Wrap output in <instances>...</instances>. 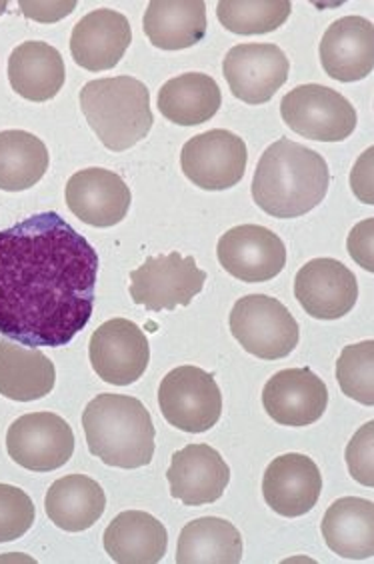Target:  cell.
I'll return each instance as SVG.
<instances>
[{"mask_svg":"<svg viewBox=\"0 0 374 564\" xmlns=\"http://www.w3.org/2000/svg\"><path fill=\"white\" fill-rule=\"evenodd\" d=\"M97 274V250L56 213L0 230V335L65 347L92 316Z\"/></svg>","mask_w":374,"mask_h":564,"instance_id":"obj_1","label":"cell"},{"mask_svg":"<svg viewBox=\"0 0 374 564\" xmlns=\"http://www.w3.org/2000/svg\"><path fill=\"white\" fill-rule=\"evenodd\" d=\"M329 183V164L319 152L280 139L256 164L253 198L273 218L302 217L324 200Z\"/></svg>","mask_w":374,"mask_h":564,"instance_id":"obj_2","label":"cell"},{"mask_svg":"<svg viewBox=\"0 0 374 564\" xmlns=\"http://www.w3.org/2000/svg\"><path fill=\"white\" fill-rule=\"evenodd\" d=\"M82 426L90 455L117 468H141L154 456L153 419L143 402L127 394H99L88 402Z\"/></svg>","mask_w":374,"mask_h":564,"instance_id":"obj_3","label":"cell"},{"mask_svg":"<svg viewBox=\"0 0 374 564\" xmlns=\"http://www.w3.org/2000/svg\"><path fill=\"white\" fill-rule=\"evenodd\" d=\"M78 100L88 127L109 151H129L153 129L151 93L139 78L112 76L90 80Z\"/></svg>","mask_w":374,"mask_h":564,"instance_id":"obj_4","label":"cell"},{"mask_svg":"<svg viewBox=\"0 0 374 564\" xmlns=\"http://www.w3.org/2000/svg\"><path fill=\"white\" fill-rule=\"evenodd\" d=\"M232 337L246 352L263 360L288 357L298 345L300 328L285 304L266 294H249L232 306Z\"/></svg>","mask_w":374,"mask_h":564,"instance_id":"obj_5","label":"cell"},{"mask_svg":"<svg viewBox=\"0 0 374 564\" xmlns=\"http://www.w3.org/2000/svg\"><path fill=\"white\" fill-rule=\"evenodd\" d=\"M158 406L166 423L178 431L207 433L220 421L222 394L217 380L207 370L178 367L161 382Z\"/></svg>","mask_w":374,"mask_h":564,"instance_id":"obj_6","label":"cell"},{"mask_svg":"<svg viewBox=\"0 0 374 564\" xmlns=\"http://www.w3.org/2000/svg\"><path fill=\"white\" fill-rule=\"evenodd\" d=\"M207 282V272L200 271L195 257L168 252L148 257L131 272V296L151 313L175 311L188 306Z\"/></svg>","mask_w":374,"mask_h":564,"instance_id":"obj_7","label":"cell"},{"mask_svg":"<svg viewBox=\"0 0 374 564\" xmlns=\"http://www.w3.org/2000/svg\"><path fill=\"white\" fill-rule=\"evenodd\" d=\"M290 131L319 142H341L356 129V110L341 93L322 85L293 88L280 102Z\"/></svg>","mask_w":374,"mask_h":564,"instance_id":"obj_8","label":"cell"},{"mask_svg":"<svg viewBox=\"0 0 374 564\" xmlns=\"http://www.w3.org/2000/svg\"><path fill=\"white\" fill-rule=\"evenodd\" d=\"M7 451L16 465L33 473L65 467L75 453V433L55 413L22 414L9 426Z\"/></svg>","mask_w":374,"mask_h":564,"instance_id":"obj_9","label":"cell"},{"mask_svg":"<svg viewBox=\"0 0 374 564\" xmlns=\"http://www.w3.org/2000/svg\"><path fill=\"white\" fill-rule=\"evenodd\" d=\"M246 163V142L239 134L222 129L193 137L180 152L183 173L202 191H227L239 185Z\"/></svg>","mask_w":374,"mask_h":564,"instance_id":"obj_10","label":"cell"},{"mask_svg":"<svg viewBox=\"0 0 374 564\" xmlns=\"http://www.w3.org/2000/svg\"><path fill=\"white\" fill-rule=\"evenodd\" d=\"M88 357L99 379L114 387H129L148 369L151 347L141 326L127 318H112L90 337Z\"/></svg>","mask_w":374,"mask_h":564,"instance_id":"obj_11","label":"cell"},{"mask_svg":"<svg viewBox=\"0 0 374 564\" xmlns=\"http://www.w3.org/2000/svg\"><path fill=\"white\" fill-rule=\"evenodd\" d=\"M290 63L276 44H237L224 56L222 73L234 97L264 105L285 85Z\"/></svg>","mask_w":374,"mask_h":564,"instance_id":"obj_12","label":"cell"},{"mask_svg":"<svg viewBox=\"0 0 374 564\" xmlns=\"http://www.w3.org/2000/svg\"><path fill=\"white\" fill-rule=\"evenodd\" d=\"M217 254L224 271L249 284L275 279L286 264L285 242L261 225H241L224 232Z\"/></svg>","mask_w":374,"mask_h":564,"instance_id":"obj_13","label":"cell"},{"mask_svg":"<svg viewBox=\"0 0 374 564\" xmlns=\"http://www.w3.org/2000/svg\"><path fill=\"white\" fill-rule=\"evenodd\" d=\"M131 203V188L107 169L78 171L66 183V207L90 227L119 225L129 215Z\"/></svg>","mask_w":374,"mask_h":564,"instance_id":"obj_14","label":"cell"},{"mask_svg":"<svg viewBox=\"0 0 374 564\" xmlns=\"http://www.w3.org/2000/svg\"><path fill=\"white\" fill-rule=\"evenodd\" d=\"M263 406L275 423L300 429L324 414L329 389L310 369L280 370L264 384Z\"/></svg>","mask_w":374,"mask_h":564,"instance_id":"obj_15","label":"cell"},{"mask_svg":"<svg viewBox=\"0 0 374 564\" xmlns=\"http://www.w3.org/2000/svg\"><path fill=\"white\" fill-rule=\"evenodd\" d=\"M295 296L308 316L337 321L349 315L356 304L359 284L337 259H315L297 272Z\"/></svg>","mask_w":374,"mask_h":564,"instance_id":"obj_16","label":"cell"},{"mask_svg":"<svg viewBox=\"0 0 374 564\" xmlns=\"http://www.w3.org/2000/svg\"><path fill=\"white\" fill-rule=\"evenodd\" d=\"M170 495L187 507L210 505L224 495L231 480V468L217 448L188 445L176 451L166 470Z\"/></svg>","mask_w":374,"mask_h":564,"instance_id":"obj_17","label":"cell"},{"mask_svg":"<svg viewBox=\"0 0 374 564\" xmlns=\"http://www.w3.org/2000/svg\"><path fill=\"white\" fill-rule=\"evenodd\" d=\"M320 492L322 477L310 456L298 453L278 456L264 473V500L276 514L286 519H297L315 509Z\"/></svg>","mask_w":374,"mask_h":564,"instance_id":"obj_18","label":"cell"},{"mask_svg":"<svg viewBox=\"0 0 374 564\" xmlns=\"http://www.w3.org/2000/svg\"><path fill=\"white\" fill-rule=\"evenodd\" d=\"M132 43L129 19L110 9L88 12L70 34V55L90 73L110 70L121 63Z\"/></svg>","mask_w":374,"mask_h":564,"instance_id":"obj_19","label":"cell"},{"mask_svg":"<svg viewBox=\"0 0 374 564\" xmlns=\"http://www.w3.org/2000/svg\"><path fill=\"white\" fill-rule=\"evenodd\" d=\"M319 55L330 78L341 83L363 80L374 68L373 22L363 17L332 22L320 41Z\"/></svg>","mask_w":374,"mask_h":564,"instance_id":"obj_20","label":"cell"},{"mask_svg":"<svg viewBox=\"0 0 374 564\" xmlns=\"http://www.w3.org/2000/svg\"><path fill=\"white\" fill-rule=\"evenodd\" d=\"M102 541L114 563L156 564L165 558L168 532L153 514L127 510L110 522Z\"/></svg>","mask_w":374,"mask_h":564,"instance_id":"obj_21","label":"cell"},{"mask_svg":"<svg viewBox=\"0 0 374 564\" xmlns=\"http://www.w3.org/2000/svg\"><path fill=\"white\" fill-rule=\"evenodd\" d=\"M148 41L163 51H183L207 34V4L202 0H153L143 21Z\"/></svg>","mask_w":374,"mask_h":564,"instance_id":"obj_22","label":"cell"},{"mask_svg":"<svg viewBox=\"0 0 374 564\" xmlns=\"http://www.w3.org/2000/svg\"><path fill=\"white\" fill-rule=\"evenodd\" d=\"M12 90L26 100L46 102L65 87L66 68L55 46L41 41H26L16 46L9 58Z\"/></svg>","mask_w":374,"mask_h":564,"instance_id":"obj_23","label":"cell"},{"mask_svg":"<svg viewBox=\"0 0 374 564\" xmlns=\"http://www.w3.org/2000/svg\"><path fill=\"white\" fill-rule=\"evenodd\" d=\"M53 360L38 348L0 338V394L16 402L41 401L55 389Z\"/></svg>","mask_w":374,"mask_h":564,"instance_id":"obj_24","label":"cell"},{"mask_svg":"<svg viewBox=\"0 0 374 564\" xmlns=\"http://www.w3.org/2000/svg\"><path fill=\"white\" fill-rule=\"evenodd\" d=\"M322 536L332 553L349 561H366L374 554V502L344 497L330 505L322 519Z\"/></svg>","mask_w":374,"mask_h":564,"instance_id":"obj_25","label":"cell"},{"mask_svg":"<svg viewBox=\"0 0 374 564\" xmlns=\"http://www.w3.org/2000/svg\"><path fill=\"white\" fill-rule=\"evenodd\" d=\"M107 509V495L97 480L85 475L58 478L44 499V510L58 529L66 532L88 531Z\"/></svg>","mask_w":374,"mask_h":564,"instance_id":"obj_26","label":"cell"},{"mask_svg":"<svg viewBox=\"0 0 374 564\" xmlns=\"http://www.w3.org/2000/svg\"><path fill=\"white\" fill-rule=\"evenodd\" d=\"M222 105L219 85L205 73H187L166 80L158 90V110L180 127L209 122Z\"/></svg>","mask_w":374,"mask_h":564,"instance_id":"obj_27","label":"cell"},{"mask_svg":"<svg viewBox=\"0 0 374 564\" xmlns=\"http://www.w3.org/2000/svg\"><path fill=\"white\" fill-rule=\"evenodd\" d=\"M178 564H239L242 561V536L232 522L205 517L188 522L178 536Z\"/></svg>","mask_w":374,"mask_h":564,"instance_id":"obj_28","label":"cell"},{"mask_svg":"<svg viewBox=\"0 0 374 564\" xmlns=\"http://www.w3.org/2000/svg\"><path fill=\"white\" fill-rule=\"evenodd\" d=\"M48 149L33 132H0V191L21 193L43 181L48 171Z\"/></svg>","mask_w":374,"mask_h":564,"instance_id":"obj_29","label":"cell"},{"mask_svg":"<svg viewBox=\"0 0 374 564\" xmlns=\"http://www.w3.org/2000/svg\"><path fill=\"white\" fill-rule=\"evenodd\" d=\"M293 12L288 0H222L220 24L234 34H266L280 29Z\"/></svg>","mask_w":374,"mask_h":564,"instance_id":"obj_30","label":"cell"},{"mask_svg":"<svg viewBox=\"0 0 374 564\" xmlns=\"http://www.w3.org/2000/svg\"><path fill=\"white\" fill-rule=\"evenodd\" d=\"M337 380L341 391L366 406L374 404V340L342 348L337 362Z\"/></svg>","mask_w":374,"mask_h":564,"instance_id":"obj_31","label":"cell"},{"mask_svg":"<svg viewBox=\"0 0 374 564\" xmlns=\"http://www.w3.org/2000/svg\"><path fill=\"white\" fill-rule=\"evenodd\" d=\"M36 510L24 490L0 482V543L24 536L33 527Z\"/></svg>","mask_w":374,"mask_h":564,"instance_id":"obj_32","label":"cell"},{"mask_svg":"<svg viewBox=\"0 0 374 564\" xmlns=\"http://www.w3.org/2000/svg\"><path fill=\"white\" fill-rule=\"evenodd\" d=\"M374 423L361 426V431L354 434L351 443L346 446V465L349 473L356 482H361L364 487H374Z\"/></svg>","mask_w":374,"mask_h":564,"instance_id":"obj_33","label":"cell"},{"mask_svg":"<svg viewBox=\"0 0 374 564\" xmlns=\"http://www.w3.org/2000/svg\"><path fill=\"white\" fill-rule=\"evenodd\" d=\"M373 218L364 220L361 225L352 228L349 237V252L352 259L359 262L369 272L374 271L373 267Z\"/></svg>","mask_w":374,"mask_h":564,"instance_id":"obj_34","label":"cell"},{"mask_svg":"<svg viewBox=\"0 0 374 564\" xmlns=\"http://www.w3.org/2000/svg\"><path fill=\"white\" fill-rule=\"evenodd\" d=\"M77 9V2H26L22 0L21 11L26 19L38 22H56Z\"/></svg>","mask_w":374,"mask_h":564,"instance_id":"obj_35","label":"cell"},{"mask_svg":"<svg viewBox=\"0 0 374 564\" xmlns=\"http://www.w3.org/2000/svg\"><path fill=\"white\" fill-rule=\"evenodd\" d=\"M373 147L364 152L351 174L352 188L366 205H373V173H371L373 171Z\"/></svg>","mask_w":374,"mask_h":564,"instance_id":"obj_36","label":"cell"},{"mask_svg":"<svg viewBox=\"0 0 374 564\" xmlns=\"http://www.w3.org/2000/svg\"><path fill=\"white\" fill-rule=\"evenodd\" d=\"M4 11H7V2L0 0V14H4Z\"/></svg>","mask_w":374,"mask_h":564,"instance_id":"obj_37","label":"cell"}]
</instances>
